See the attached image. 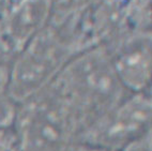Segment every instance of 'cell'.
Listing matches in <instances>:
<instances>
[{"label":"cell","instance_id":"cell-5","mask_svg":"<svg viewBox=\"0 0 152 151\" xmlns=\"http://www.w3.org/2000/svg\"><path fill=\"white\" fill-rule=\"evenodd\" d=\"M122 151H151V134L128 146Z\"/></svg>","mask_w":152,"mask_h":151},{"label":"cell","instance_id":"cell-1","mask_svg":"<svg viewBox=\"0 0 152 151\" xmlns=\"http://www.w3.org/2000/svg\"><path fill=\"white\" fill-rule=\"evenodd\" d=\"M151 134V99L148 92L125 95L85 132L79 140L115 151Z\"/></svg>","mask_w":152,"mask_h":151},{"label":"cell","instance_id":"cell-3","mask_svg":"<svg viewBox=\"0 0 152 151\" xmlns=\"http://www.w3.org/2000/svg\"><path fill=\"white\" fill-rule=\"evenodd\" d=\"M0 151H23L20 138L14 125L0 130Z\"/></svg>","mask_w":152,"mask_h":151},{"label":"cell","instance_id":"cell-2","mask_svg":"<svg viewBox=\"0 0 152 151\" xmlns=\"http://www.w3.org/2000/svg\"><path fill=\"white\" fill-rule=\"evenodd\" d=\"M18 104L12 97L9 81L0 73V130L15 123Z\"/></svg>","mask_w":152,"mask_h":151},{"label":"cell","instance_id":"cell-4","mask_svg":"<svg viewBox=\"0 0 152 151\" xmlns=\"http://www.w3.org/2000/svg\"><path fill=\"white\" fill-rule=\"evenodd\" d=\"M63 151H115L111 149L101 147V146L94 145V144L83 141V140H77L74 141L71 145H69Z\"/></svg>","mask_w":152,"mask_h":151}]
</instances>
